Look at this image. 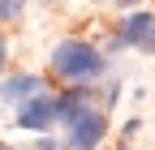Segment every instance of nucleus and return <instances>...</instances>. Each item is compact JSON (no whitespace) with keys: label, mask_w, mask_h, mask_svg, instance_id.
I'll return each instance as SVG.
<instances>
[{"label":"nucleus","mask_w":155,"mask_h":150,"mask_svg":"<svg viewBox=\"0 0 155 150\" xmlns=\"http://www.w3.org/2000/svg\"><path fill=\"white\" fill-rule=\"evenodd\" d=\"M5 60H9V43H5V34H0V69H5Z\"/></svg>","instance_id":"8"},{"label":"nucleus","mask_w":155,"mask_h":150,"mask_svg":"<svg viewBox=\"0 0 155 150\" xmlns=\"http://www.w3.org/2000/svg\"><path fill=\"white\" fill-rule=\"evenodd\" d=\"M35 150H65V146H61V142H52L48 133H39V142H35Z\"/></svg>","instance_id":"7"},{"label":"nucleus","mask_w":155,"mask_h":150,"mask_svg":"<svg viewBox=\"0 0 155 150\" xmlns=\"http://www.w3.org/2000/svg\"><path fill=\"white\" fill-rule=\"evenodd\" d=\"M5 150H9V146H5Z\"/></svg>","instance_id":"9"},{"label":"nucleus","mask_w":155,"mask_h":150,"mask_svg":"<svg viewBox=\"0 0 155 150\" xmlns=\"http://www.w3.org/2000/svg\"><path fill=\"white\" fill-rule=\"evenodd\" d=\"M26 0H0V22H13V17H22Z\"/></svg>","instance_id":"6"},{"label":"nucleus","mask_w":155,"mask_h":150,"mask_svg":"<svg viewBox=\"0 0 155 150\" xmlns=\"http://www.w3.org/2000/svg\"><path fill=\"white\" fill-rule=\"evenodd\" d=\"M52 124H56V99L48 90H39L26 103H17V129H26V133H48Z\"/></svg>","instance_id":"4"},{"label":"nucleus","mask_w":155,"mask_h":150,"mask_svg":"<svg viewBox=\"0 0 155 150\" xmlns=\"http://www.w3.org/2000/svg\"><path fill=\"white\" fill-rule=\"evenodd\" d=\"M125 47H134V52H142V56H151L155 52V13L151 9H138V13H125L121 17V34H116Z\"/></svg>","instance_id":"3"},{"label":"nucleus","mask_w":155,"mask_h":150,"mask_svg":"<svg viewBox=\"0 0 155 150\" xmlns=\"http://www.w3.org/2000/svg\"><path fill=\"white\" fill-rule=\"evenodd\" d=\"M39 90H43V82L35 77V73H13V77H5V86H0V103H26V99H35Z\"/></svg>","instance_id":"5"},{"label":"nucleus","mask_w":155,"mask_h":150,"mask_svg":"<svg viewBox=\"0 0 155 150\" xmlns=\"http://www.w3.org/2000/svg\"><path fill=\"white\" fill-rule=\"evenodd\" d=\"M61 124H65V150H99V142L108 137V116L95 103L78 107L73 116H65Z\"/></svg>","instance_id":"2"},{"label":"nucleus","mask_w":155,"mask_h":150,"mask_svg":"<svg viewBox=\"0 0 155 150\" xmlns=\"http://www.w3.org/2000/svg\"><path fill=\"white\" fill-rule=\"evenodd\" d=\"M104 69H108L104 47H95L86 39H61L52 47V73L61 82H69V86H86V82L99 77Z\"/></svg>","instance_id":"1"}]
</instances>
